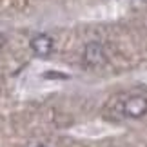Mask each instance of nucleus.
Instances as JSON below:
<instances>
[{
    "mask_svg": "<svg viewBox=\"0 0 147 147\" xmlns=\"http://www.w3.org/2000/svg\"><path fill=\"white\" fill-rule=\"evenodd\" d=\"M122 111L131 120H138V118L145 116L147 115V96H144V94H131V96H127L122 105Z\"/></svg>",
    "mask_w": 147,
    "mask_h": 147,
    "instance_id": "1",
    "label": "nucleus"
},
{
    "mask_svg": "<svg viewBox=\"0 0 147 147\" xmlns=\"http://www.w3.org/2000/svg\"><path fill=\"white\" fill-rule=\"evenodd\" d=\"M84 62L89 65V67H100L107 62V53H105V47L104 44H100L96 40H91L86 44L84 47Z\"/></svg>",
    "mask_w": 147,
    "mask_h": 147,
    "instance_id": "2",
    "label": "nucleus"
},
{
    "mask_svg": "<svg viewBox=\"0 0 147 147\" xmlns=\"http://www.w3.org/2000/svg\"><path fill=\"white\" fill-rule=\"evenodd\" d=\"M29 47L38 58H47L55 51V40L49 35H46V33H38V35H35L31 38Z\"/></svg>",
    "mask_w": 147,
    "mask_h": 147,
    "instance_id": "3",
    "label": "nucleus"
},
{
    "mask_svg": "<svg viewBox=\"0 0 147 147\" xmlns=\"http://www.w3.org/2000/svg\"><path fill=\"white\" fill-rule=\"evenodd\" d=\"M44 78H67V75H64V73H53V71H47V73H44Z\"/></svg>",
    "mask_w": 147,
    "mask_h": 147,
    "instance_id": "4",
    "label": "nucleus"
},
{
    "mask_svg": "<svg viewBox=\"0 0 147 147\" xmlns=\"http://www.w3.org/2000/svg\"><path fill=\"white\" fill-rule=\"evenodd\" d=\"M2 44H4V35L0 33V47H2Z\"/></svg>",
    "mask_w": 147,
    "mask_h": 147,
    "instance_id": "5",
    "label": "nucleus"
},
{
    "mask_svg": "<svg viewBox=\"0 0 147 147\" xmlns=\"http://www.w3.org/2000/svg\"><path fill=\"white\" fill-rule=\"evenodd\" d=\"M36 147H46V145H36Z\"/></svg>",
    "mask_w": 147,
    "mask_h": 147,
    "instance_id": "6",
    "label": "nucleus"
},
{
    "mask_svg": "<svg viewBox=\"0 0 147 147\" xmlns=\"http://www.w3.org/2000/svg\"><path fill=\"white\" fill-rule=\"evenodd\" d=\"M144 2H145V4H147V0H144Z\"/></svg>",
    "mask_w": 147,
    "mask_h": 147,
    "instance_id": "7",
    "label": "nucleus"
}]
</instances>
